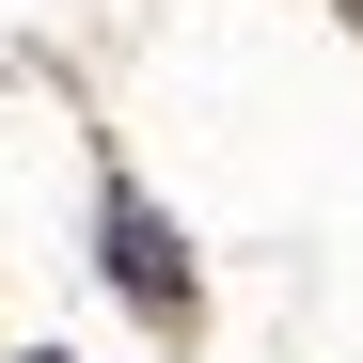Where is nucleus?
<instances>
[{
  "instance_id": "nucleus-1",
  "label": "nucleus",
  "mask_w": 363,
  "mask_h": 363,
  "mask_svg": "<svg viewBox=\"0 0 363 363\" xmlns=\"http://www.w3.org/2000/svg\"><path fill=\"white\" fill-rule=\"evenodd\" d=\"M95 269H111V300H127V316H158V332H190L206 316V269H190V237H174L127 174H111L95 190Z\"/></svg>"
}]
</instances>
